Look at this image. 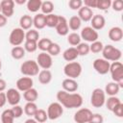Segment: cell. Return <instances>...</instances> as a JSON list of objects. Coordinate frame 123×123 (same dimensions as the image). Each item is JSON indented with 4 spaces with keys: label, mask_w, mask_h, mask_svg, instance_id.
Returning a JSON list of instances; mask_svg holds the SVG:
<instances>
[{
    "label": "cell",
    "mask_w": 123,
    "mask_h": 123,
    "mask_svg": "<svg viewBox=\"0 0 123 123\" xmlns=\"http://www.w3.org/2000/svg\"><path fill=\"white\" fill-rule=\"evenodd\" d=\"M68 7L73 11H79L83 7V1L82 0H69Z\"/></svg>",
    "instance_id": "obj_44"
},
{
    "label": "cell",
    "mask_w": 123,
    "mask_h": 123,
    "mask_svg": "<svg viewBox=\"0 0 123 123\" xmlns=\"http://www.w3.org/2000/svg\"><path fill=\"white\" fill-rule=\"evenodd\" d=\"M23 48L26 52L34 53L37 49V41H32V40H25Z\"/></svg>",
    "instance_id": "obj_40"
},
{
    "label": "cell",
    "mask_w": 123,
    "mask_h": 123,
    "mask_svg": "<svg viewBox=\"0 0 123 123\" xmlns=\"http://www.w3.org/2000/svg\"><path fill=\"white\" fill-rule=\"evenodd\" d=\"M102 56L103 59H105L108 62H119L122 57V52L120 49L114 47L111 44L104 45L102 50Z\"/></svg>",
    "instance_id": "obj_2"
},
{
    "label": "cell",
    "mask_w": 123,
    "mask_h": 123,
    "mask_svg": "<svg viewBox=\"0 0 123 123\" xmlns=\"http://www.w3.org/2000/svg\"><path fill=\"white\" fill-rule=\"evenodd\" d=\"M104 122V117L100 113H92L88 123H103Z\"/></svg>",
    "instance_id": "obj_47"
},
{
    "label": "cell",
    "mask_w": 123,
    "mask_h": 123,
    "mask_svg": "<svg viewBox=\"0 0 123 123\" xmlns=\"http://www.w3.org/2000/svg\"><path fill=\"white\" fill-rule=\"evenodd\" d=\"M79 57V54L77 52L76 47H69L67 49H65L62 53V58L64 61L71 62H75V60H77V58Z\"/></svg>",
    "instance_id": "obj_21"
},
{
    "label": "cell",
    "mask_w": 123,
    "mask_h": 123,
    "mask_svg": "<svg viewBox=\"0 0 123 123\" xmlns=\"http://www.w3.org/2000/svg\"><path fill=\"white\" fill-rule=\"evenodd\" d=\"M37 78H38V82L41 85H48L51 81H52V72L49 69H42L39 71V73L37 74Z\"/></svg>",
    "instance_id": "obj_23"
},
{
    "label": "cell",
    "mask_w": 123,
    "mask_h": 123,
    "mask_svg": "<svg viewBox=\"0 0 123 123\" xmlns=\"http://www.w3.org/2000/svg\"><path fill=\"white\" fill-rule=\"evenodd\" d=\"M57 100L58 102L66 109H77L81 108L83 105V97L81 94L77 92H66L64 90H59L57 92Z\"/></svg>",
    "instance_id": "obj_1"
},
{
    "label": "cell",
    "mask_w": 123,
    "mask_h": 123,
    "mask_svg": "<svg viewBox=\"0 0 123 123\" xmlns=\"http://www.w3.org/2000/svg\"><path fill=\"white\" fill-rule=\"evenodd\" d=\"M59 21V15L55 13H50L45 15V24L49 28H55Z\"/></svg>",
    "instance_id": "obj_33"
},
{
    "label": "cell",
    "mask_w": 123,
    "mask_h": 123,
    "mask_svg": "<svg viewBox=\"0 0 123 123\" xmlns=\"http://www.w3.org/2000/svg\"><path fill=\"white\" fill-rule=\"evenodd\" d=\"M111 6V0H97V5L96 9L101 10V11H107L110 9Z\"/></svg>",
    "instance_id": "obj_42"
},
{
    "label": "cell",
    "mask_w": 123,
    "mask_h": 123,
    "mask_svg": "<svg viewBox=\"0 0 123 123\" xmlns=\"http://www.w3.org/2000/svg\"><path fill=\"white\" fill-rule=\"evenodd\" d=\"M83 5L91 9V8H96L97 5V0H85L83 1Z\"/></svg>",
    "instance_id": "obj_49"
},
{
    "label": "cell",
    "mask_w": 123,
    "mask_h": 123,
    "mask_svg": "<svg viewBox=\"0 0 123 123\" xmlns=\"http://www.w3.org/2000/svg\"><path fill=\"white\" fill-rule=\"evenodd\" d=\"M79 56H86L89 53V44L86 42H81L76 46Z\"/></svg>",
    "instance_id": "obj_39"
},
{
    "label": "cell",
    "mask_w": 123,
    "mask_h": 123,
    "mask_svg": "<svg viewBox=\"0 0 123 123\" xmlns=\"http://www.w3.org/2000/svg\"><path fill=\"white\" fill-rule=\"evenodd\" d=\"M23 98L26 100V102H36L38 98V92L36 88L32 87L23 92Z\"/></svg>",
    "instance_id": "obj_26"
},
{
    "label": "cell",
    "mask_w": 123,
    "mask_h": 123,
    "mask_svg": "<svg viewBox=\"0 0 123 123\" xmlns=\"http://www.w3.org/2000/svg\"><path fill=\"white\" fill-rule=\"evenodd\" d=\"M14 116L11 111V109H7L1 113V123H13Z\"/></svg>",
    "instance_id": "obj_36"
},
{
    "label": "cell",
    "mask_w": 123,
    "mask_h": 123,
    "mask_svg": "<svg viewBox=\"0 0 123 123\" xmlns=\"http://www.w3.org/2000/svg\"><path fill=\"white\" fill-rule=\"evenodd\" d=\"M91 115H92V111L89 109L81 108L74 113L73 119L76 123H88Z\"/></svg>",
    "instance_id": "obj_11"
},
{
    "label": "cell",
    "mask_w": 123,
    "mask_h": 123,
    "mask_svg": "<svg viewBox=\"0 0 123 123\" xmlns=\"http://www.w3.org/2000/svg\"><path fill=\"white\" fill-rule=\"evenodd\" d=\"M0 13H1V6H0Z\"/></svg>",
    "instance_id": "obj_56"
},
{
    "label": "cell",
    "mask_w": 123,
    "mask_h": 123,
    "mask_svg": "<svg viewBox=\"0 0 123 123\" xmlns=\"http://www.w3.org/2000/svg\"><path fill=\"white\" fill-rule=\"evenodd\" d=\"M24 123H37V121H36V120H35L34 118H31V117H30V118L26 119Z\"/></svg>",
    "instance_id": "obj_54"
},
{
    "label": "cell",
    "mask_w": 123,
    "mask_h": 123,
    "mask_svg": "<svg viewBox=\"0 0 123 123\" xmlns=\"http://www.w3.org/2000/svg\"><path fill=\"white\" fill-rule=\"evenodd\" d=\"M7 87V83L4 79L0 78V92H4V90Z\"/></svg>",
    "instance_id": "obj_51"
},
{
    "label": "cell",
    "mask_w": 123,
    "mask_h": 123,
    "mask_svg": "<svg viewBox=\"0 0 123 123\" xmlns=\"http://www.w3.org/2000/svg\"><path fill=\"white\" fill-rule=\"evenodd\" d=\"M62 90L66 91V92H76L79 88V85L77 83V81L75 79H70V78H66L62 82Z\"/></svg>",
    "instance_id": "obj_17"
},
{
    "label": "cell",
    "mask_w": 123,
    "mask_h": 123,
    "mask_svg": "<svg viewBox=\"0 0 123 123\" xmlns=\"http://www.w3.org/2000/svg\"><path fill=\"white\" fill-rule=\"evenodd\" d=\"M47 116L50 120L60 118L63 113V107L59 102H52L47 108Z\"/></svg>",
    "instance_id": "obj_8"
},
{
    "label": "cell",
    "mask_w": 123,
    "mask_h": 123,
    "mask_svg": "<svg viewBox=\"0 0 123 123\" xmlns=\"http://www.w3.org/2000/svg\"><path fill=\"white\" fill-rule=\"evenodd\" d=\"M15 86H16V89L18 91H26L30 88L33 87L34 86V81L31 77H21L19 78L16 83H15Z\"/></svg>",
    "instance_id": "obj_15"
},
{
    "label": "cell",
    "mask_w": 123,
    "mask_h": 123,
    "mask_svg": "<svg viewBox=\"0 0 123 123\" xmlns=\"http://www.w3.org/2000/svg\"><path fill=\"white\" fill-rule=\"evenodd\" d=\"M25 53H26V51L24 50V48L22 46H14L11 50V56L14 60H21V59H23L25 57Z\"/></svg>",
    "instance_id": "obj_27"
},
{
    "label": "cell",
    "mask_w": 123,
    "mask_h": 123,
    "mask_svg": "<svg viewBox=\"0 0 123 123\" xmlns=\"http://www.w3.org/2000/svg\"><path fill=\"white\" fill-rule=\"evenodd\" d=\"M19 25H20V28L22 30H30L31 27L33 26V17L29 14H24L20 17L19 19Z\"/></svg>",
    "instance_id": "obj_25"
},
{
    "label": "cell",
    "mask_w": 123,
    "mask_h": 123,
    "mask_svg": "<svg viewBox=\"0 0 123 123\" xmlns=\"http://www.w3.org/2000/svg\"><path fill=\"white\" fill-rule=\"evenodd\" d=\"M34 119L37 123H45L48 119L46 111H44L43 109H37V111H36V113L34 115Z\"/></svg>",
    "instance_id": "obj_35"
},
{
    "label": "cell",
    "mask_w": 123,
    "mask_h": 123,
    "mask_svg": "<svg viewBox=\"0 0 123 123\" xmlns=\"http://www.w3.org/2000/svg\"><path fill=\"white\" fill-rule=\"evenodd\" d=\"M81 37L79 34H77L76 32H73V33H70L67 35V42L71 45V46H77L78 44H80L82 41H81Z\"/></svg>",
    "instance_id": "obj_37"
},
{
    "label": "cell",
    "mask_w": 123,
    "mask_h": 123,
    "mask_svg": "<svg viewBox=\"0 0 123 123\" xmlns=\"http://www.w3.org/2000/svg\"><path fill=\"white\" fill-rule=\"evenodd\" d=\"M25 40L38 41L39 40V32L36 29H30L25 33Z\"/></svg>",
    "instance_id": "obj_38"
},
{
    "label": "cell",
    "mask_w": 123,
    "mask_h": 123,
    "mask_svg": "<svg viewBox=\"0 0 123 123\" xmlns=\"http://www.w3.org/2000/svg\"><path fill=\"white\" fill-rule=\"evenodd\" d=\"M106 102V93L104 89L96 87L92 90L90 96V104L94 108H102Z\"/></svg>",
    "instance_id": "obj_6"
},
{
    "label": "cell",
    "mask_w": 123,
    "mask_h": 123,
    "mask_svg": "<svg viewBox=\"0 0 123 123\" xmlns=\"http://www.w3.org/2000/svg\"><path fill=\"white\" fill-rule=\"evenodd\" d=\"M120 86H119V84L115 83V82H110L106 85L105 86V93L109 96H116L120 90Z\"/></svg>",
    "instance_id": "obj_22"
},
{
    "label": "cell",
    "mask_w": 123,
    "mask_h": 123,
    "mask_svg": "<svg viewBox=\"0 0 123 123\" xmlns=\"http://www.w3.org/2000/svg\"><path fill=\"white\" fill-rule=\"evenodd\" d=\"M111 8H112V10L115 11V12L123 11V1L122 0H114V1H112Z\"/></svg>",
    "instance_id": "obj_46"
},
{
    "label": "cell",
    "mask_w": 123,
    "mask_h": 123,
    "mask_svg": "<svg viewBox=\"0 0 123 123\" xmlns=\"http://www.w3.org/2000/svg\"><path fill=\"white\" fill-rule=\"evenodd\" d=\"M54 4L52 1H42L41 3V7H40V11H41V13H43L44 15H47V14H50L53 12L54 11Z\"/></svg>",
    "instance_id": "obj_32"
},
{
    "label": "cell",
    "mask_w": 123,
    "mask_h": 123,
    "mask_svg": "<svg viewBox=\"0 0 123 123\" xmlns=\"http://www.w3.org/2000/svg\"><path fill=\"white\" fill-rule=\"evenodd\" d=\"M7 17L6 16H4L2 13H0V28H2V27H4L6 24H7Z\"/></svg>",
    "instance_id": "obj_52"
},
{
    "label": "cell",
    "mask_w": 123,
    "mask_h": 123,
    "mask_svg": "<svg viewBox=\"0 0 123 123\" xmlns=\"http://www.w3.org/2000/svg\"><path fill=\"white\" fill-rule=\"evenodd\" d=\"M80 37L82 39H84L86 43L87 42H94L96 40H98L99 38V34L97 31H95L94 29H92L90 26H86L85 28L82 29L81 31V34H80Z\"/></svg>",
    "instance_id": "obj_9"
},
{
    "label": "cell",
    "mask_w": 123,
    "mask_h": 123,
    "mask_svg": "<svg viewBox=\"0 0 123 123\" xmlns=\"http://www.w3.org/2000/svg\"><path fill=\"white\" fill-rule=\"evenodd\" d=\"M83 68L80 62H67L63 67V73L67 78L70 79H77L82 74Z\"/></svg>",
    "instance_id": "obj_5"
},
{
    "label": "cell",
    "mask_w": 123,
    "mask_h": 123,
    "mask_svg": "<svg viewBox=\"0 0 123 123\" xmlns=\"http://www.w3.org/2000/svg\"><path fill=\"white\" fill-rule=\"evenodd\" d=\"M7 103V98H6V93L5 92H0V108H3Z\"/></svg>",
    "instance_id": "obj_50"
},
{
    "label": "cell",
    "mask_w": 123,
    "mask_h": 123,
    "mask_svg": "<svg viewBox=\"0 0 123 123\" xmlns=\"http://www.w3.org/2000/svg\"><path fill=\"white\" fill-rule=\"evenodd\" d=\"M13 2H14V4H17V5H23V4L27 3L26 0H14Z\"/></svg>",
    "instance_id": "obj_53"
},
{
    "label": "cell",
    "mask_w": 123,
    "mask_h": 123,
    "mask_svg": "<svg viewBox=\"0 0 123 123\" xmlns=\"http://www.w3.org/2000/svg\"><path fill=\"white\" fill-rule=\"evenodd\" d=\"M33 26L36 30H41L44 27H46L45 24V15L43 13H37L33 17Z\"/></svg>",
    "instance_id": "obj_24"
},
{
    "label": "cell",
    "mask_w": 123,
    "mask_h": 123,
    "mask_svg": "<svg viewBox=\"0 0 123 123\" xmlns=\"http://www.w3.org/2000/svg\"><path fill=\"white\" fill-rule=\"evenodd\" d=\"M91 28L94 29L95 31L102 30L105 25H106V19L102 14H94L90 20Z\"/></svg>",
    "instance_id": "obj_19"
},
{
    "label": "cell",
    "mask_w": 123,
    "mask_h": 123,
    "mask_svg": "<svg viewBox=\"0 0 123 123\" xmlns=\"http://www.w3.org/2000/svg\"><path fill=\"white\" fill-rule=\"evenodd\" d=\"M11 111H12V112L14 118H19V117H21V115L23 114V111H23V108H22L21 106H19V105L12 106V108L11 109Z\"/></svg>",
    "instance_id": "obj_45"
},
{
    "label": "cell",
    "mask_w": 123,
    "mask_h": 123,
    "mask_svg": "<svg viewBox=\"0 0 123 123\" xmlns=\"http://www.w3.org/2000/svg\"><path fill=\"white\" fill-rule=\"evenodd\" d=\"M103 47H104L103 42L100 41V40H96V41L92 42V43L89 45V52H92V53H94V54L101 53L102 50H103Z\"/></svg>",
    "instance_id": "obj_41"
},
{
    "label": "cell",
    "mask_w": 123,
    "mask_h": 123,
    "mask_svg": "<svg viewBox=\"0 0 123 123\" xmlns=\"http://www.w3.org/2000/svg\"><path fill=\"white\" fill-rule=\"evenodd\" d=\"M47 53H48L51 57H53V56H54V57L58 56V55L61 53V47H60V45H59L58 43H56V42H52V44H51V46L49 47Z\"/></svg>",
    "instance_id": "obj_43"
},
{
    "label": "cell",
    "mask_w": 123,
    "mask_h": 123,
    "mask_svg": "<svg viewBox=\"0 0 123 123\" xmlns=\"http://www.w3.org/2000/svg\"><path fill=\"white\" fill-rule=\"evenodd\" d=\"M121 103V100L117 97V96H110L108 99H106L105 102V106L109 111H112L118 104Z\"/></svg>",
    "instance_id": "obj_31"
},
{
    "label": "cell",
    "mask_w": 123,
    "mask_h": 123,
    "mask_svg": "<svg viewBox=\"0 0 123 123\" xmlns=\"http://www.w3.org/2000/svg\"><path fill=\"white\" fill-rule=\"evenodd\" d=\"M1 13L7 18L12 17L14 12V2L13 0H2L0 2Z\"/></svg>",
    "instance_id": "obj_13"
},
{
    "label": "cell",
    "mask_w": 123,
    "mask_h": 123,
    "mask_svg": "<svg viewBox=\"0 0 123 123\" xmlns=\"http://www.w3.org/2000/svg\"><path fill=\"white\" fill-rule=\"evenodd\" d=\"M6 98H7V102L11 105V106H15L18 105L20 100H21V95L20 92L16 89V88H9L6 92Z\"/></svg>",
    "instance_id": "obj_14"
},
{
    "label": "cell",
    "mask_w": 123,
    "mask_h": 123,
    "mask_svg": "<svg viewBox=\"0 0 123 123\" xmlns=\"http://www.w3.org/2000/svg\"><path fill=\"white\" fill-rule=\"evenodd\" d=\"M109 38L113 42H119L123 38V30L118 26L111 27L108 33Z\"/></svg>",
    "instance_id": "obj_18"
},
{
    "label": "cell",
    "mask_w": 123,
    "mask_h": 123,
    "mask_svg": "<svg viewBox=\"0 0 123 123\" xmlns=\"http://www.w3.org/2000/svg\"><path fill=\"white\" fill-rule=\"evenodd\" d=\"M41 0H28L26 3L27 10L31 12H37L40 10L41 7Z\"/></svg>",
    "instance_id": "obj_28"
},
{
    "label": "cell",
    "mask_w": 123,
    "mask_h": 123,
    "mask_svg": "<svg viewBox=\"0 0 123 123\" xmlns=\"http://www.w3.org/2000/svg\"><path fill=\"white\" fill-rule=\"evenodd\" d=\"M1 67H2V62H1V59H0V69H1Z\"/></svg>",
    "instance_id": "obj_55"
},
{
    "label": "cell",
    "mask_w": 123,
    "mask_h": 123,
    "mask_svg": "<svg viewBox=\"0 0 123 123\" xmlns=\"http://www.w3.org/2000/svg\"><path fill=\"white\" fill-rule=\"evenodd\" d=\"M37 109L38 108H37V104L35 102H27L25 104V106H24L23 111H24V113L26 115H28L29 117H31V116H34L35 115V113L37 111Z\"/></svg>",
    "instance_id": "obj_30"
},
{
    "label": "cell",
    "mask_w": 123,
    "mask_h": 123,
    "mask_svg": "<svg viewBox=\"0 0 123 123\" xmlns=\"http://www.w3.org/2000/svg\"><path fill=\"white\" fill-rule=\"evenodd\" d=\"M52 40L48 37H43V38H40L38 41H37V48L41 51V52H47L49 47L51 46L52 44Z\"/></svg>",
    "instance_id": "obj_34"
},
{
    "label": "cell",
    "mask_w": 123,
    "mask_h": 123,
    "mask_svg": "<svg viewBox=\"0 0 123 123\" xmlns=\"http://www.w3.org/2000/svg\"><path fill=\"white\" fill-rule=\"evenodd\" d=\"M112 82L119 84V86H123V64L121 62H113L110 65V71Z\"/></svg>",
    "instance_id": "obj_4"
},
{
    "label": "cell",
    "mask_w": 123,
    "mask_h": 123,
    "mask_svg": "<svg viewBox=\"0 0 123 123\" xmlns=\"http://www.w3.org/2000/svg\"><path fill=\"white\" fill-rule=\"evenodd\" d=\"M67 23H68V28L72 31H78L82 25V21L77 15L71 16L69 18V20L67 21Z\"/></svg>",
    "instance_id": "obj_29"
},
{
    "label": "cell",
    "mask_w": 123,
    "mask_h": 123,
    "mask_svg": "<svg viewBox=\"0 0 123 123\" xmlns=\"http://www.w3.org/2000/svg\"><path fill=\"white\" fill-rule=\"evenodd\" d=\"M55 29H56V32H57L58 35H60L62 37L67 36L69 34L67 19L62 15H59V21H58V24L55 27Z\"/></svg>",
    "instance_id": "obj_16"
},
{
    "label": "cell",
    "mask_w": 123,
    "mask_h": 123,
    "mask_svg": "<svg viewBox=\"0 0 123 123\" xmlns=\"http://www.w3.org/2000/svg\"><path fill=\"white\" fill-rule=\"evenodd\" d=\"M37 63L42 69H50L53 65V59L47 52H41L37 57Z\"/></svg>",
    "instance_id": "obj_12"
},
{
    "label": "cell",
    "mask_w": 123,
    "mask_h": 123,
    "mask_svg": "<svg viewBox=\"0 0 123 123\" xmlns=\"http://www.w3.org/2000/svg\"><path fill=\"white\" fill-rule=\"evenodd\" d=\"M110 65H111V62L106 61L103 58L95 59L92 63L94 70L100 75H106L110 71Z\"/></svg>",
    "instance_id": "obj_10"
},
{
    "label": "cell",
    "mask_w": 123,
    "mask_h": 123,
    "mask_svg": "<svg viewBox=\"0 0 123 123\" xmlns=\"http://www.w3.org/2000/svg\"><path fill=\"white\" fill-rule=\"evenodd\" d=\"M39 66L34 60H27L20 65V72L26 77H34L39 73Z\"/></svg>",
    "instance_id": "obj_3"
},
{
    "label": "cell",
    "mask_w": 123,
    "mask_h": 123,
    "mask_svg": "<svg viewBox=\"0 0 123 123\" xmlns=\"http://www.w3.org/2000/svg\"><path fill=\"white\" fill-rule=\"evenodd\" d=\"M81 21H85V22H88L91 20L92 16H93V11L92 9H89L86 6L83 5V7L78 11V15H77Z\"/></svg>",
    "instance_id": "obj_20"
},
{
    "label": "cell",
    "mask_w": 123,
    "mask_h": 123,
    "mask_svg": "<svg viewBox=\"0 0 123 123\" xmlns=\"http://www.w3.org/2000/svg\"><path fill=\"white\" fill-rule=\"evenodd\" d=\"M111 112H113V114H114L115 116L119 117V118L123 117V104H122V102H121L120 104H118V105L111 111Z\"/></svg>",
    "instance_id": "obj_48"
},
{
    "label": "cell",
    "mask_w": 123,
    "mask_h": 123,
    "mask_svg": "<svg viewBox=\"0 0 123 123\" xmlns=\"http://www.w3.org/2000/svg\"><path fill=\"white\" fill-rule=\"evenodd\" d=\"M25 41V31L20 27L14 28L12 30L9 36V42L14 46H20Z\"/></svg>",
    "instance_id": "obj_7"
}]
</instances>
